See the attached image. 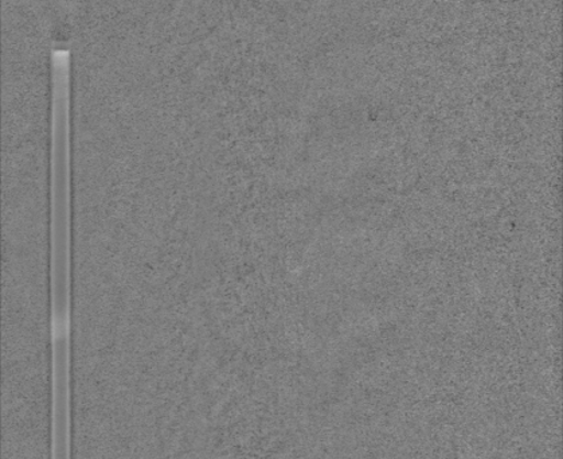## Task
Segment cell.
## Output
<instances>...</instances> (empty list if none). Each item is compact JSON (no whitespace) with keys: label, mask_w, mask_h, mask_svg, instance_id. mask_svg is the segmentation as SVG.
Wrapping results in <instances>:
<instances>
[{"label":"cell","mask_w":563,"mask_h":459,"mask_svg":"<svg viewBox=\"0 0 563 459\" xmlns=\"http://www.w3.org/2000/svg\"><path fill=\"white\" fill-rule=\"evenodd\" d=\"M70 155H52V361L53 395L71 394Z\"/></svg>","instance_id":"obj_1"}]
</instances>
